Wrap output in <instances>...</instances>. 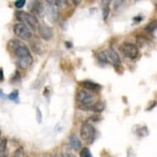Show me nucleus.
I'll list each match as a JSON object with an SVG mask.
<instances>
[{"label": "nucleus", "instance_id": "f3484780", "mask_svg": "<svg viewBox=\"0 0 157 157\" xmlns=\"http://www.w3.org/2000/svg\"><path fill=\"white\" fill-rule=\"evenodd\" d=\"M8 98L11 101H14L16 103H17L18 100H19V92L17 90H14L12 93H10L8 95Z\"/></svg>", "mask_w": 157, "mask_h": 157}, {"label": "nucleus", "instance_id": "1a4fd4ad", "mask_svg": "<svg viewBox=\"0 0 157 157\" xmlns=\"http://www.w3.org/2000/svg\"><path fill=\"white\" fill-rule=\"evenodd\" d=\"M39 35L43 40L49 41L54 37V30L52 27L45 24H41L38 27Z\"/></svg>", "mask_w": 157, "mask_h": 157}, {"label": "nucleus", "instance_id": "f8f14e48", "mask_svg": "<svg viewBox=\"0 0 157 157\" xmlns=\"http://www.w3.org/2000/svg\"><path fill=\"white\" fill-rule=\"evenodd\" d=\"M67 145L70 149L74 150V151H78L82 148V142L76 135H71L69 136Z\"/></svg>", "mask_w": 157, "mask_h": 157}, {"label": "nucleus", "instance_id": "0eeeda50", "mask_svg": "<svg viewBox=\"0 0 157 157\" xmlns=\"http://www.w3.org/2000/svg\"><path fill=\"white\" fill-rule=\"evenodd\" d=\"M46 14L50 22H55L59 17V8L56 5L55 1H47Z\"/></svg>", "mask_w": 157, "mask_h": 157}, {"label": "nucleus", "instance_id": "393cba45", "mask_svg": "<svg viewBox=\"0 0 157 157\" xmlns=\"http://www.w3.org/2000/svg\"><path fill=\"white\" fill-rule=\"evenodd\" d=\"M61 157H76L73 154L69 153V152H62Z\"/></svg>", "mask_w": 157, "mask_h": 157}, {"label": "nucleus", "instance_id": "7ed1b4c3", "mask_svg": "<svg viewBox=\"0 0 157 157\" xmlns=\"http://www.w3.org/2000/svg\"><path fill=\"white\" fill-rule=\"evenodd\" d=\"M15 17L18 21H21V23L25 24V25L27 24L33 30H36V29L38 30V27L40 26L38 19L33 14L26 13L24 11H17L15 13Z\"/></svg>", "mask_w": 157, "mask_h": 157}, {"label": "nucleus", "instance_id": "b1692460", "mask_svg": "<svg viewBox=\"0 0 157 157\" xmlns=\"http://www.w3.org/2000/svg\"><path fill=\"white\" fill-rule=\"evenodd\" d=\"M20 80V73L18 72V71L15 72V74L13 75V78H12V81H13V82H18V81Z\"/></svg>", "mask_w": 157, "mask_h": 157}, {"label": "nucleus", "instance_id": "5701e85b", "mask_svg": "<svg viewBox=\"0 0 157 157\" xmlns=\"http://www.w3.org/2000/svg\"><path fill=\"white\" fill-rule=\"evenodd\" d=\"M36 119H37V122L39 124H40L42 122V113L39 108H36Z\"/></svg>", "mask_w": 157, "mask_h": 157}, {"label": "nucleus", "instance_id": "c85d7f7f", "mask_svg": "<svg viewBox=\"0 0 157 157\" xmlns=\"http://www.w3.org/2000/svg\"><path fill=\"white\" fill-rule=\"evenodd\" d=\"M0 136H1V131H0Z\"/></svg>", "mask_w": 157, "mask_h": 157}, {"label": "nucleus", "instance_id": "aec40b11", "mask_svg": "<svg viewBox=\"0 0 157 157\" xmlns=\"http://www.w3.org/2000/svg\"><path fill=\"white\" fill-rule=\"evenodd\" d=\"M25 152H24L23 147H19L13 152L11 157H24Z\"/></svg>", "mask_w": 157, "mask_h": 157}, {"label": "nucleus", "instance_id": "6ab92c4d", "mask_svg": "<svg viewBox=\"0 0 157 157\" xmlns=\"http://www.w3.org/2000/svg\"><path fill=\"white\" fill-rule=\"evenodd\" d=\"M136 134L140 136H146L149 134V132H148L147 127H141L140 128L137 129Z\"/></svg>", "mask_w": 157, "mask_h": 157}, {"label": "nucleus", "instance_id": "a878e982", "mask_svg": "<svg viewBox=\"0 0 157 157\" xmlns=\"http://www.w3.org/2000/svg\"><path fill=\"white\" fill-rule=\"evenodd\" d=\"M4 79V75H3V69L0 67V82H2Z\"/></svg>", "mask_w": 157, "mask_h": 157}, {"label": "nucleus", "instance_id": "bb28decb", "mask_svg": "<svg viewBox=\"0 0 157 157\" xmlns=\"http://www.w3.org/2000/svg\"><path fill=\"white\" fill-rule=\"evenodd\" d=\"M0 98H8V95H6L3 92V90L0 89Z\"/></svg>", "mask_w": 157, "mask_h": 157}, {"label": "nucleus", "instance_id": "a211bd4d", "mask_svg": "<svg viewBox=\"0 0 157 157\" xmlns=\"http://www.w3.org/2000/svg\"><path fill=\"white\" fill-rule=\"evenodd\" d=\"M110 13V8L109 5H105L102 8V15H103L104 21H106L109 17V15Z\"/></svg>", "mask_w": 157, "mask_h": 157}, {"label": "nucleus", "instance_id": "dca6fc26", "mask_svg": "<svg viewBox=\"0 0 157 157\" xmlns=\"http://www.w3.org/2000/svg\"><path fill=\"white\" fill-rule=\"evenodd\" d=\"M8 146V139L6 137L0 138V154H3L7 150Z\"/></svg>", "mask_w": 157, "mask_h": 157}, {"label": "nucleus", "instance_id": "412c9836", "mask_svg": "<svg viewBox=\"0 0 157 157\" xmlns=\"http://www.w3.org/2000/svg\"><path fill=\"white\" fill-rule=\"evenodd\" d=\"M80 157H93L91 152L87 147H84L80 151Z\"/></svg>", "mask_w": 157, "mask_h": 157}, {"label": "nucleus", "instance_id": "cd10ccee", "mask_svg": "<svg viewBox=\"0 0 157 157\" xmlns=\"http://www.w3.org/2000/svg\"><path fill=\"white\" fill-rule=\"evenodd\" d=\"M0 157H8V155L3 153V154H0Z\"/></svg>", "mask_w": 157, "mask_h": 157}, {"label": "nucleus", "instance_id": "f03ea898", "mask_svg": "<svg viewBox=\"0 0 157 157\" xmlns=\"http://www.w3.org/2000/svg\"><path fill=\"white\" fill-rule=\"evenodd\" d=\"M76 99L80 105L79 108L86 111H90V107L95 103V95L88 90H80L77 91Z\"/></svg>", "mask_w": 157, "mask_h": 157}, {"label": "nucleus", "instance_id": "ddd939ff", "mask_svg": "<svg viewBox=\"0 0 157 157\" xmlns=\"http://www.w3.org/2000/svg\"><path fill=\"white\" fill-rule=\"evenodd\" d=\"M105 105L103 101H97L90 107V111H94V112H97V113H101L105 109Z\"/></svg>", "mask_w": 157, "mask_h": 157}, {"label": "nucleus", "instance_id": "9b49d317", "mask_svg": "<svg viewBox=\"0 0 157 157\" xmlns=\"http://www.w3.org/2000/svg\"><path fill=\"white\" fill-rule=\"evenodd\" d=\"M80 85L86 90H88L91 92H97L101 89V86L98 83H95L91 81H83L81 82Z\"/></svg>", "mask_w": 157, "mask_h": 157}, {"label": "nucleus", "instance_id": "4be33fe9", "mask_svg": "<svg viewBox=\"0 0 157 157\" xmlns=\"http://www.w3.org/2000/svg\"><path fill=\"white\" fill-rule=\"evenodd\" d=\"M25 4H26V1L25 0H17V1H16L15 3H14V5H15L17 8H23Z\"/></svg>", "mask_w": 157, "mask_h": 157}, {"label": "nucleus", "instance_id": "20e7f679", "mask_svg": "<svg viewBox=\"0 0 157 157\" xmlns=\"http://www.w3.org/2000/svg\"><path fill=\"white\" fill-rule=\"evenodd\" d=\"M80 136L83 141L89 144H92L96 137V129L92 124L85 123L81 126Z\"/></svg>", "mask_w": 157, "mask_h": 157}, {"label": "nucleus", "instance_id": "9d476101", "mask_svg": "<svg viewBox=\"0 0 157 157\" xmlns=\"http://www.w3.org/2000/svg\"><path fill=\"white\" fill-rule=\"evenodd\" d=\"M107 56L109 59L111 60V62L113 63V64L114 66H119L121 64V59L119 58V54L116 52V50L113 49V47H109L107 49Z\"/></svg>", "mask_w": 157, "mask_h": 157}, {"label": "nucleus", "instance_id": "f257e3e1", "mask_svg": "<svg viewBox=\"0 0 157 157\" xmlns=\"http://www.w3.org/2000/svg\"><path fill=\"white\" fill-rule=\"evenodd\" d=\"M8 49L16 58V63L20 69H27L33 63L30 49L19 40H11L8 43Z\"/></svg>", "mask_w": 157, "mask_h": 157}, {"label": "nucleus", "instance_id": "39448f33", "mask_svg": "<svg viewBox=\"0 0 157 157\" xmlns=\"http://www.w3.org/2000/svg\"><path fill=\"white\" fill-rule=\"evenodd\" d=\"M119 49L124 56L130 59H136L139 54V49L137 46L129 42H125L124 44H122L121 46L119 47Z\"/></svg>", "mask_w": 157, "mask_h": 157}, {"label": "nucleus", "instance_id": "4468645a", "mask_svg": "<svg viewBox=\"0 0 157 157\" xmlns=\"http://www.w3.org/2000/svg\"><path fill=\"white\" fill-rule=\"evenodd\" d=\"M145 30L147 31V32H149V33H153L155 31H156L157 30V21L156 20H154V21H151V22L147 24V26H146V28Z\"/></svg>", "mask_w": 157, "mask_h": 157}, {"label": "nucleus", "instance_id": "6e6552de", "mask_svg": "<svg viewBox=\"0 0 157 157\" xmlns=\"http://www.w3.org/2000/svg\"><path fill=\"white\" fill-rule=\"evenodd\" d=\"M28 10L31 12V14L40 17H43L45 14L44 5L40 1H31L28 4Z\"/></svg>", "mask_w": 157, "mask_h": 157}, {"label": "nucleus", "instance_id": "2eb2a0df", "mask_svg": "<svg viewBox=\"0 0 157 157\" xmlns=\"http://www.w3.org/2000/svg\"><path fill=\"white\" fill-rule=\"evenodd\" d=\"M97 59L99 60V62L102 63V64H105V63H108V56H107V54L105 53L104 51L100 52L98 54Z\"/></svg>", "mask_w": 157, "mask_h": 157}, {"label": "nucleus", "instance_id": "423d86ee", "mask_svg": "<svg viewBox=\"0 0 157 157\" xmlns=\"http://www.w3.org/2000/svg\"><path fill=\"white\" fill-rule=\"evenodd\" d=\"M13 31L18 38L22 40H29L31 38V31L29 27L21 22L16 23L13 26Z\"/></svg>", "mask_w": 157, "mask_h": 157}]
</instances>
